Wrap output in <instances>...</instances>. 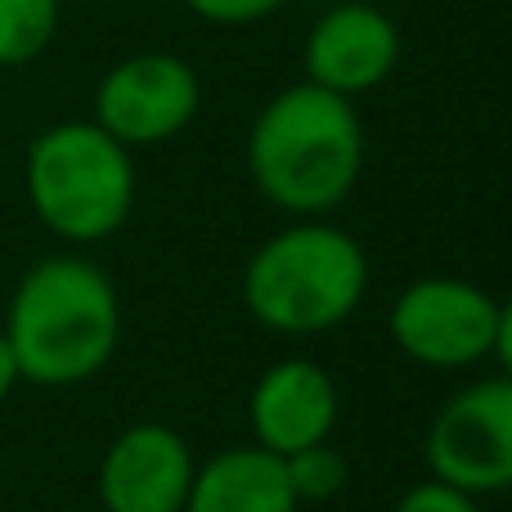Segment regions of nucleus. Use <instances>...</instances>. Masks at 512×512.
Instances as JSON below:
<instances>
[{
	"label": "nucleus",
	"mask_w": 512,
	"mask_h": 512,
	"mask_svg": "<svg viewBox=\"0 0 512 512\" xmlns=\"http://www.w3.org/2000/svg\"><path fill=\"white\" fill-rule=\"evenodd\" d=\"M0 328L23 382L81 387L113 364L122 342V301L95 261L54 252L23 270Z\"/></svg>",
	"instance_id": "obj_1"
},
{
	"label": "nucleus",
	"mask_w": 512,
	"mask_h": 512,
	"mask_svg": "<svg viewBox=\"0 0 512 512\" xmlns=\"http://www.w3.org/2000/svg\"><path fill=\"white\" fill-rule=\"evenodd\" d=\"M364 171V122L355 99L301 77L256 113L248 131V176L279 212L328 216L351 198Z\"/></svg>",
	"instance_id": "obj_2"
},
{
	"label": "nucleus",
	"mask_w": 512,
	"mask_h": 512,
	"mask_svg": "<svg viewBox=\"0 0 512 512\" xmlns=\"http://www.w3.org/2000/svg\"><path fill=\"white\" fill-rule=\"evenodd\" d=\"M369 292V256L324 216L270 234L243 265V306L261 328L315 337L346 324Z\"/></svg>",
	"instance_id": "obj_3"
},
{
	"label": "nucleus",
	"mask_w": 512,
	"mask_h": 512,
	"mask_svg": "<svg viewBox=\"0 0 512 512\" xmlns=\"http://www.w3.org/2000/svg\"><path fill=\"white\" fill-rule=\"evenodd\" d=\"M23 185L36 221L63 243H104L131 221L135 158L99 122H54L27 144Z\"/></svg>",
	"instance_id": "obj_4"
},
{
	"label": "nucleus",
	"mask_w": 512,
	"mask_h": 512,
	"mask_svg": "<svg viewBox=\"0 0 512 512\" xmlns=\"http://www.w3.org/2000/svg\"><path fill=\"white\" fill-rule=\"evenodd\" d=\"M427 472L463 495L512 490V378L495 373L454 391L427 427Z\"/></svg>",
	"instance_id": "obj_5"
},
{
	"label": "nucleus",
	"mask_w": 512,
	"mask_h": 512,
	"mask_svg": "<svg viewBox=\"0 0 512 512\" xmlns=\"http://www.w3.org/2000/svg\"><path fill=\"white\" fill-rule=\"evenodd\" d=\"M387 328L396 351L423 369H472L495 355L499 301L468 279L432 274L391 301Z\"/></svg>",
	"instance_id": "obj_6"
},
{
	"label": "nucleus",
	"mask_w": 512,
	"mask_h": 512,
	"mask_svg": "<svg viewBox=\"0 0 512 512\" xmlns=\"http://www.w3.org/2000/svg\"><path fill=\"white\" fill-rule=\"evenodd\" d=\"M203 108V81L189 59L171 50H144L117 59L95 86V117L126 149H153L189 131Z\"/></svg>",
	"instance_id": "obj_7"
},
{
	"label": "nucleus",
	"mask_w": 512,
	"mask_h": 512,
	"mask_svg": "<svg viewBox=\"0 0 512 512\" xmlns=\"http://www.w3.org/2000/svg\"><path fill=\"white\" fill-rule=\"evenodd\" d=\"M400 63V27L387 9L369 0H333L310 23L301 45L306 81L333 95H369L396 72Z\"/></svg>",
	"instance_id": "obj_8"
},
{
	"label": "nucleus",
	"mask_w": 512,
	"mask_h": 512,
	"mask_svg": "<svg viewBox=\"0 0 512 512\" xmlns=\"http://www.w3.org/2000/svg\"><path fill=\"white\" fill-rule=\"evenodd\" d=\"M198 459L167 423H135L108 441L99 459L104 512H185Z\"/></svg>",
	"instance_id": "obj_9"
},
{
	"label": "nucleus",
	"mask_w": 512,
	"mask_h": 512,
	"mask_svg": "<svg viewBox=\"0 0 512 512\" xmlns=\"http://www.w3.org/2000/svg\"><path fill=\"white\" fill-rule=\"evenodd\" d=\"M337 414H342V396H337L333 373L306 355L270 364L248 396L252 445L270 450L274 459L324 445L337 427Z\"/></svg>",
	"instance_id": "obj_10"
},
{
	"label": "nucleus",
	"mask_w": 512,
	"mask_h": 512,
	"mask_svg": "<svg viewBox=\"0 0 512 512\" xmlns=\"http://www.w3.org/2000/svg\"><path fill=\"white\" fill-rule=\"evenodd\" d=\"M283 459L261 445H234L198 463L185 512H297Z\"/></svg>",
	"instance_id": "obj_11"
},
{
	"label": "nucleus",
	"mask_w": 512,
	"mask_h": 512,
	"mask_svg": "<svg viewBox=\"0 0 512 512\" xmlns=\"http://www.w3.org/2000/svg\"><path fill=\"white\" fill-rule=\"evenodd\" d=\"M63 0H0V68H23L50 50Z\"/></svg>",
	"instance_id": "obj_12"
},
{
	"label": "nucleus",
	"mask_w": 512,
	"mask_h": 512,
	"mask_svg": "<svg viewBox=\"0 0 512 512\" xmlns=\"http://www.w3.org/2000/svg\"><path fill=\"white\" fill-rule=\"evenodd\" d=\"M283 468H288V481H292L297 504H324V499H337L346 490V477H351L346 459L328 441L288 454V459H283Z\"/></svg>",
	"instance_id": "obj_13"
},
{
	"label": "nucleus",
	"mask_w": 512,
	"mask_h": 512,
	"mask_svg": "<svg viewBox=\"0 0 512 512\" xmlns=\"http://www.w3.org/2000/svg\"><path fill=\"white\" fill-rule=\"evenodd\" d=\"M288 0H185V9L194 18L212 27H248V23H261V18L279 14Z\"/></svg>",
	"instance_id": "obj_14"
},
{
	"label": "nucleus",
	"mask_w": 512,
	"mask_h": 512,
	"mask_svg": "<svg viewBox=\"0 0 512 512\" xmlns=\"http://www.w3.org/2000/svg\"><path fill=\"white\" fill-rule=\"evenodd\" d=\"M391 512H481V504L472 495H463V490H454V486H445V481L432 477V481L409 486Z\"/></svg>",
	"instance_id": "obj_15"
},
{
	"label": "nucleus",
	"mask_w": 512,
	"mask_h": 512,
	"mask_svg": "<svg viewBox=\"0 0 512 512\" xmlns=\"http://www.w3.org/2000/svg\"><path fill=\"white\" fill-rule=\"evenodd\" d=\"M495 360L512 378V297L499 301V333H495Z\"/></svg>",
	"instance_id": "obj_16"
},
{
	"label": "nucleus",
	"mask_w": 512,
	"mask_h": 512,
	"mask_svg": "<svg viewBox=\"0 0 512 512\" xmlns=\"http://www.w3.org/2000/svg\"><path fill=\"white\" fill-rule=\"evenodd\" d=\"M18 382H23V378H18V360H14V351H9L5 328H0V400H5Z\"/></svg>",
	"instance_id": "obj_17"
}]
</instances>
